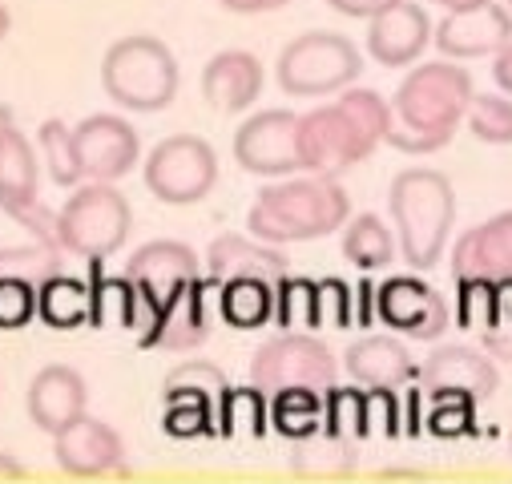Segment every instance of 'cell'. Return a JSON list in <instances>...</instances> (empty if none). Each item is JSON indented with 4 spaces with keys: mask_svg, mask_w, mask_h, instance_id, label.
Wrapping results in <instances>:
<instances>
[{
    "mask_svg": "<svg viewBox=\"0 0 512 484\" xmlns=\"http://www.w3.org/2000/svg\"><path fill=\"white\" fill-rule=\"evenodd\" d=\"M392 126V105L375 89L347 85L335 105H319L299 117V166L307 174L339 178L383 142Z\"/></svg>",
    "mask_w": 512,
    "mask_h": 484,
    "instance_id": "6da1fadb",
    "label": "cell"
},
{
    "mask_svg": "<svg viewBox=\"0 0 512 484\" xmlns=\"http://www.w3.org/2000/svg\"><path fill=\"white\" fill-rule=\"evenodd\" d=\"M472 101V77L468 69L452 61H428L412 69L392 101V126L383 142L404 154H436L452 142L456 126Z\"/></svg>",
    "mask_w": 512,
    "mask_h": 484,
    "instance_id": "7a4b0ae2",
    "label": "cell"
},
{
    "mask_svg": "<svg viewBox=\"0 0 512 484\" xmlns=\"http://www.w3.org/2000/svg\"><path fill=\"white\" fill-rule=\"evenodd\" d=\"M347 214H351V198L339 186V178L307 174L259 190L246 214V230L259 242H271V247H287V242L327 238L347 222Z\"/></svg>",
    "mask_w": 512,
    "mask_h": 484,
    "instance_id": "3957f363",
    "label": "cell"
},
{
    "mask_svg": "<svg viewBox=\"0 0 512 484\" xmlns=\"http://www.w3.org/2000/svg\"><path fill=\"white\" fill-rule=\"evenodd\" d=\"M388 210L400 234V251L412 271H432L448 247L456 222V190L440 170H404L392 178Z\"/></svg>",
    "mask_w": 512,
    "mask_h": 484,
    "instance_id": "277c9868",
    "label": "cell"
},
{
    "mask_svg": "<svg viewBox=\"0 0 512 484\" xmlns=\"http://www.w3.org/2000/svg\"><path fill=\"white\" fill-rule=\"evenodd\" d=\"M101 89L109 101H117L130 113H158L178 93V61L170 45L158 37L134 33L105 49L101 61Z\"/></svg>",
    "mask_w": 512,
    "mask_h": 484,
    "instance_id": "5b68a950",
    "label": "cell"
},
{
    "mask_svg": "<svg viewBox=\"0 0 512 484\" xmlns=\"http://www.w3.org/2000/svg\"><path fill=\"white\" fill-rule=\"evenodd\" d=\"M134 230V210L125 202L113 182H89L73 186V198L57 210V242L65 255L101 263L125 247V238Z\"/></svg>",
    "mask_w": 512,
    "mask_h": 484,
    "instance_id": "8992f818",
    "label": "cell"
},
{
    "mask_svg": "<svg viewBox=\"0 0 512 484\" xmlns=\"http://www.w3.org/2000/svg\"><path fill=\"white\" fill-rule=\"evenodd\" d=\"M359 73H363V57L339 33H303L279 53V65H275V77L291 97L339 93L355 85Z\"/></svg>",
    "mask_w": 512,
    "mask_h": 484,
    "instance_id": "52a82bcc",
    "label": "cell"
},
{
    "mask_svg": "<svg viewBox=\"0 0 512 484\" xmlns=\"http://www.w3.org/2000/svg\"><path fill=\"white\" fill-rule=\"evenodd\" d=\"M339 376V363L331 347L311 331H283L267 339L250 359V384L263 388L267 396L283 388H315L327 392Z\"/></svg>",
    "mask_w": 512,
    "mask_h": 484,
    "instance_id": "ba28073f",
    "label": "cell"
},
{
    "mask_svg": "<svg viewBox=\"0 0 512 484\" xmlns=\"http://www.w3.org/2000/svg\"><path fill=\"white\" fill-rule=\"evenodd\" d=\"M218 182V158L210 142L194 134H174L158 142L146 158V186L166 206H194Z\"/></svg>",
    "mask_w": 512,
    "mask_h": 484,
    "instance_id": "9c48e42d",
    "label": "cell"
},
{
    "mask_svg": "<svg viewBox=\"0 0 512 484\" xmlns=\"http://www.w3.org/2000/svg\"><path fill=\"white\" fill-rule=\"evenodd\" d=\"M0 210L9 218H17L37 242L45 247H57V214L41 202L37 194V154H33V142L13 126L5 146H0Z\"/></svg>",
    "mask_w": 512,
    "mask_h": 484,
    "instance_id": "30bf717a",
    "label": "cell"
},
{
    "mask_svg": "<svg viewBox=\"0 0 512 484\" xmlns=\"http://www.w3.org/2000/svg\"><path fill=\"white\" fill-rule=\"evenodd\" d=\"M234 162L259 178H287L299 174V113L291 109H263L246 117L234 134Z\"/></svg>",
    "mask_w": 512,
    "mask_h": 484,
    "instance_id": "8fae6325",
    "label": "cell"
},
{
    "mask_svg": "<svg viewBox=\"0 0 512 484\" xmlns=\"http://www.w3.org/2000/svg\"><path fill=\"white\" fill-rule=\"evenodd\" d=\"M73 146H77V162H81V178L89 182H117L138 166L142 154V138L125 117L117 113H93L73 130Z\"/></svg>",
    "mask_w": 512,
    "mask_h": 484,
    "instance_id": "7c38bea8",
    "label": "cell"
},
{
    "mask_svg": "<svg viewBox=\"0 0 512 484\" xmlns=\"http://www.w3.org/2000/svg\"><path fill=\"white\" fill-rule=\"evenodd\" d=\"M375 315L392 331H404L412 339H440L452 323V311L436 287H428L416 275H396L375 291Z\"/></svg>",
    "mask_w": 512,
    "mask_h": 484,
    "instance_id": "4fadbf2b",
    "label": "cell"
},
{
    "mask_svg": "<svg viewBox=\"0 0 512 484\" xmlns=\"http://www.w3.org/2000/svg\"><path fill=\"white\" fill-rule=\"evenodd\" d=\"M432 41L452 61L488 57L500 45L512 41V13L504 5H496V0H480V5H468V9H452L432 29Z\"/></svg>",
    "mask_w": 512,
    "mask_h": 484,
    "instance_id": "5bb4252c",
    "label": "cell"
},
{
    "mask_svg": "<svg viewBox=\"0 0 512 484\" xmlns=\"http://www.w3.org/2000/svg\"><path fill=\"white\" fill-rule=\"evenodd\" d=\"M428 45H432V21H428L424 5L396 0V5H388L383 13L367 17V53L383 69L416 65Z\"/></svg>",
    "mask_w": 512,
    "mask_h": 484,
    "instance_id": "9a60e30c",
    "label": "cell"
},
{
    "mask_svg": "<svg viewBox=\"0 0 512 484\" xmlns=\"http://www.w3.org/2000/svg\"><path fill=\"white\" fill-rule=\"evenodd\" d=\"M53 456L61 464V472L93 480V476H109V472H125V444L121 436L93 416H77L69 428H61L53 436Z\"/></svg>",
    "mask_w": 512,
    "mask_h": 484,
    "instance_id": "2e32d148",
    "label": "cell"
},
{
    "mask_svg": "<svg viewBox=\"0 0 512 484\" xmlns=\"http://www.w3.org/2000/svg\"><path fill=\"white\" fill-rule=\"evenodd\" d=\"M416 380L428 388V396H472L476 404L488 400L496 392V384H500L496 363L484 351L464 347V343L436 347Z\"/></svg>",
    "mask_w": 512,
    "mask_h": 484,
    "instance_id": "e0dca14e",
    "label": "cell"
},
{
    "mask_svg": "<svg viewBox=\"0 0 512 484\" xmlns=\"http://www.w3.org/2000/svg\"><path fill=\"white\" fill-rule=\"evenodd\" d=\"M218 283L194 275L190 283H182L166 303H162V319L154 331V347L166 351H194L210 339V307H214Z\"/></svg>",
    "mask_w": 512,
    "mask_h": 484,
    "instance_id": "ac0fdd59",
    "label": "cell"
},
{
    "mask_svg": "<svg viewBox=\"0 0 512 484\" xmlns=\"http://www.w3.org/2000/svg\"><path fill=\"white\" fill-rule=\"evenodd\" d=\"M452 275L456 279H512V210L464 230L452 247Z\"/></svg>",
    "mask_w": 512,
    "mask_h": 484,
    "instance_id": "d6986e66",
    "label": "cell"
},
{
    "mask_svg": "<svg viewBox=\"0 0 512 484\" xmlns=\"http://www.w3.org/2000/svg\"><path fill=\"white\" fill-rule=\"evenodd\" d=\"M85 404H89L85 380L81 372L65 368V363H49L29 384V420L49 436H57L77 416H85Z\"/></svg>",
    "mask_w": 512,
    "mask_h": 484,
    "instance_id": "ffe728a7",
    "label": "cell"
},
{
    "mask_svg": "<svg viewBox=\"0 0 512 484\" xmlns=\"http://www.w3.org/2000/svg\"><path fill=\"white\" fill-rule=\"evenodd\" d=\"M343 368L363 388H404L420 376V363L412 351L392 335H363L347 347Z\"/></svg>",
    "mask_w": 512,
    "mask_h": 484,
    "instance_id": "44dd1931",
    "label": "cell"
},
{
    "mask_svg": "<svg viewBox=\"0 0 512 484\" xmlns=\"http://www.w3.org/2000/svg\"><path fill=\"white\" fill-rule=\"evenodd\" d=\"M206 271L214 283L222 279H267L279 283L283 275H291V263L279 247L259 238H242V234H218L206 251Z\"/></svg>",
    "mask_w": 512,
    "mask_h": 484,
    "instance_id": "7402d4cb",
    "label": "cell"
},
{
    "mask_svg": "<svg viewBox=\"0 0 512 484\" xmlns=\"http://www.w3.org/2000/svg\"><path fill=\"white\" fill-rule=\"evenodd\" d=\"M263 93V65L246 49H226L202 69V97L218 113H242Z\"/></svg>",
    "mask_w": 512,
    "mask_h": 484,
    "instance_id": "603a6c76",
    "label": "cell"
},
{
    "mask_svg": "<svg viewBox=\"0 0 512 484\" xmlns=\"http://www.w3.org/2000/svg\"><path fill=\"white\" fill-rule=\"evenodd\" d=\"M130 283L154 291L162 303L198 275V255L186 247V242H174V238H158V242H146V247L134 251V259L125 263L121 271Z\"/></svg>",
    "mask_w": 512,
    "mask_h": 484,
    "instance_id": "cb8c5ba5",
    "label": "cell"
},
{
    "mask_svg": "<svg viewBox=\"0 0 512 484\" xmlns=\"http://www.w3.org/2000/svg\"><path fill=\"white\" fill-rule=\"evenodd\" d=\"M291 468L307 480H343L355 472V440L347 436H335L327 428L311 432V436H299L291 440Z\"/></svg>",
    "mask_w": 512,
    "mask_h": 484,
    "instance_id": "d4e9b609",
    "label": "cell"
},
{
    "mask_svg": "<svg viewBox=\"0 0 512 484\" xmlns=\"http://www.w3.org/2000/svg\"><path fill=\"white\" fill-rule=\"evenodd\" d=\"M214 303H218V315L238 331L267 327L275 319V283H267V279H222Z\"/></svg>",
    "mask_w": 512,
    "mask_h": 484,
    "instance_id": "484cf974",
    "label": "cell"
},
{
    "mask_svg": "<svg viewBox=\"0 0 512 484\" xmlns=\"http://www.w3.org/2000/svg\"><path fill=\"white\" fill-rule=\"evenodd\" d=\"M37 315L53 327V331H73L89 323V287L73 275H45L37 279Z\"/></svg>",
    "mask_w": 512,
    "mask_h": 484,
    "instance_id": "4316f807",
    "label": "cell"
},
{
    "mask_svg": "<svg viewBox=\"0 0 512 484\" xmlns=\"http://www.w3.org/2000/svg\"><path fill=\"white\" fill-rule=\"evenodd\" d=\"M214 424H218V436H230V440H259L271 424V404H267V392L263 388H226L222 400H218V412H214Z\"/></svg>",
    "mask_w": 512,
    "mask_h": 484,
    "instance_id": "83f0119b",
    "label": "cell"
},
{
    "mask_svg": "<svg viewBox=\"0 0 512 484\" xmlns=\"http://www.w3.org/2000/svg\"><path fill=\"white\" fill-rule=\"evenodd\" d=\"M343 259L359 271H383L396 259V238L388 230V222L375 214H359L351 222H343Z\"/></svg>",
    "mask_w": 512,
    "mask_h": 484,
    "instance_id": "f1b7e54d",
    "label": "cell"
},
{
    "mask_svg": "<svg viewBox=\"0 0 512 484\" xmlns=\"http://www.w3.org/2000/svg\"><path fill=\"white\" fill-rule=\"evenodd\" d=\"M271 400V428L287 440L311 436L323 428V392L315 388H283Z\"/></svg>",
    "mask_w": 512,
    "mask_h": 484,
    "instance_id": "f546056e",
    "label": "cell"
},
{
    "mask_svg": "<svg viewBox=\"0 0 512 484\" xmlns=\"http://www.w3.org/2000/svg\"><path fill=\"white\" fill-rule=\"evenodd\" d=\"M130 311H134V283L117 275H101L93 263V283H89V323L93 327H130Z\"/></svg>",
    "mask_w": 512,
    "mask_h": 484,
    "instance_id": "4dcf8cb0",
    "label": "cell"
},
{
    "mask_svg": "<svg viewBox=\"0 0 512 484\" xmlns=\"http://www.w3.org/2000/svg\"><path fill=\"white\" fill-rule=\"evenodd\" d=\"M37 142H41V158H45V166H49V178H53L61 190H73V186L81 182V162H77L73 130L65 126V121L49 117V121H41Z\"/></svg>",
    "mask_w": 512,
    "mask_h": 484,
    "instance_id": "1f68e13d",
    "label": "cell"
},
{
    "mask_svg": "<svg viewBox=\"0 0 512 484\" xmlns=\"http://www.w3.org/2000/svg\"><path fill=\"white\" fill-rule=\"evenodd\" d=\"M275 323L283 331H307L319 327V311H315V283L299 279V275H283L275 283Z\"/></svg>",
    "mask_w": 512,
    "mask_h": 484,
    "instance_id": "d6a6232c",
    "label": "cell"
},
{
    "mask_svg": "<svg viewBox=\"0 0 512 484\" xmlns=\"http://www.w3.org/2000/svg\"><path fill=\"white\" fill-rule=\"evenodd\" d=\"M468 130L484 142V146H512V101L496 97V93H472L468 101Z\"/></svg>",
    "mask_w": 512,
    "mask_h": 484,
    "instance_id": "836d02e7",
    "label": "cell"
},
{
    "mask_svg": "<svg viewBox=\"0 0 512 484\" xmlns=\"http://www.w3.org/2000/svg\"><path fill=\"white\" fill-rule=\"evenodd\" d=\"M214 404L202 400V396H166V416H162V428L178 440H190V436H218V424H214Z\"/></svg>",
    "mask_w": 512,
    "mask_h": 484,
    "instance_id": "e575fe53",
    "label": "cell"
},
{
    "mask_svg": "<svg viewBox=\"0 0 512 484\" xmlns=\"http://www.w3.org/2000/svg\"><path fill=\"white\" fill-rule=\"evenodd\" d=\"M226 376L214 368V363H202V359H190V363H178V368L166 376V396H202L218 408L222 392H226Z\"/></svg>",
    "mask_w": 512,
    "mask_h": 484,
    "instance_id": "d590c367",
    "label": "cell"
},
{
    "mask_svg": "<svg viewBox=\"0 0 512 484\" xmlns=\"http://www.w3.org/2000/svg\"><path fill=\"white\" fill-rule=\"evenodd\" d=\"M37 319V283L29 275H0V331H21Z\"/></svg>",
    "mask_w": 512,
    "mask_h": 484,
    "instance_id": "8d00e7d4",
    "label": "cell"
},
{
    "mask_svg": "<svg viewBox=\"0 0 512 484\" xmlns=\"http://www.w3.org/2000/svg\"><path fill=\"white\" fill-rule=\"evenodd\" d=\"M323 428L347 440H363V392L331 384L323 392Z\"/></svg>",
    "mask_w": 512,
    "mask_h": 484,
    "instance_id": "74e56055",
    "label": "cell"
},
{
    "mask_svg": "<svg viewBox=\"0 0 512 484\" xmlns=\"http://www.w3.org/2000/svg\"><path fill=\"white\" fill-rule=\"evenodd\" d=\"M428 432L440 436V440L472 436L476 432V400L472 396H432Z\"/></svg>",
    "mask_w": 512,
    "mask_h": 484,
    "instance_id": "f35d334b",
    "label": "cell"
},
{
    "mask_svg": "<svg viewBox=\"0 0 512 484\" xmlns=\"http://www.w3.org/2000/svg\"><path fill=\"white\" fill-rule=\"evenodd\" d=\"M404 412L396 388H367L363 392V440L367 436H400Z\"/></svg>",
    "mask_w": 512,
    "mask_h": 484,
    "instance_id": "ab89813d",
    "label": "cell"
},
{
    "mask_svg": "<svg viewBox=\"0 0 512 484\" xmlns=\"http://www.w3.org/2000/svg\"><path fill=\"white\" fill-rule=\"evenodd\" d=\"M460 295H456V323L468 331H484L492 323V295L496 283L488 279H456Z\"/></svg>",
    "mask_w": 512,
    "mask_h": 484,
    "instance_id": "60d3db41",
    "label": "cell"
},
{
    "mask_svg": "<svg viewBox=\"0 0 512 484\" xmlns=\"http://www.w3.org/2000/svg\"><path fill=\"white\" fill-rule=\"evenodd\" d=\"M57 263H61V251L57 247H45V242H37V238H33V247L0 251V275H33V283L45 279V275H53Z\"/></svg>",
    "mask_w": 512,
    "mask_h": 484,
    "instance_id": "b9f144b4",
    "label": "cell"
},
{
    "mask_svg": "<svg viewBox=\"0 0 512 484\" xmlns=\"http://www.w3.org/2000/svg\"><path fill=\"white\" fill-rule=\"evenodd\" d=\"M315 311H319V327H351L355 291L343 279H323L315 283Z\"/></svg>",
    "mask_w": 512,
    "mask_h": 484,
    "instance_id": "7bdbcfd3",
    "label": "cell"
},
{
    "mask_svg": "<svg viewBox=\"0 0 512 484\" xmlns=\"http://www.w3.org/2000/svg\"><path fill=\"white\" fill-rule=\"evenodd\" d=\"M327 5H331L335 13H343V17L367 21V17L383 13V9H388V5H396V0H327Z\"/></svg>",
    "mask_w": 512,
    "mask_h": 484,
    "instance_id": "ee69618b",
    "label": "cell"
},
{
    "mask_svg": "<svg viewBox=\"0 0 512 484\" xmlns=\"http://www.w3.org/2000/svg\"><path fill=\"white\" fill-rule=\"evenodd\" d=\"M222 9L230 13H242V17H254V13H275L283 5H291V0H218Z\"/></svg>",
    "mask_w": 512,
    "mask_h": 484,
    "instance_id": "f6af8a7d",
    "label": "cell"
},
{
    "mask_svg": "<svg viewBox=\"0 0 512 484\" xmlns=\"http://www.w3.org/2000/svg\"><path fill=\"white\" fill-rule=\"evenodd\" d=\"M492 77H496V85H500V89L512 97V41L496 49V61H492Z\"/></svg>",
    "mask_w": 512,
    "mask_h": 484,
    "instance_id": "bcb514c9",
    "label": "cell"
},
{
    "mask_svg": "<svg viewBox=\"0 0 512 484\" xmlns=\"http://www.w3.org/2000/svg\"><path fill=\"white\" fill-rule=\"evenodd\" d=\"M29 472H25V464L17 460V456H9V452H0V484H9V480H25Z\"/></svg>",
    "mask_w": 512,
    "mask_h": 484,
    "instance_id": "7dc6e473",
    "label": "cell"
},
{
    "mask_svg": "<svg viewBox=\"0 0 512 484\" xmlns=\"http://www.w3.org/2000/svg\"><path fill=\"white\" fill-rule=\"evenodd\" d=\"M484 347L500 359H512V335H484Z\"/></svg>",
    "mask_w": 512,
    "mask_h": 484,
    "instance_id": "c3c4849f",
    "label": "cell"
},
{
    "mask_svg": "<svg viewBox=\"0 0 512 484\" xmlns=\"http://www.w3.org/2000/svg\"><path fill=\"white\" fill-rule=\"evenodd\" d=\"M17 126V117H13V109L9 105H0V146H5V138H9V130Z\"/></svg>",
    "mask_w": 512,
    "mask_h": 484,
    "instance_id": "681fc988",
    "label": "cell"
},
{
    "mask_svg": "<svg viewBox=\"0 0 512 484\" xmlns=\"http://www.w3.org/2000/svg\"><path fill=\"white\" fill-rule=\"evenodd\" d=\"M379 480H420V472H404V468H383Z\"/></svg>",
    "mask_w": 512,
    "mask_h": 484,
    "instance_id": "f907efd6",
    "label": "cell"
},
{
    "mask_svg": "<svg viewBox=\"0 0 512 484\" xmlns=\"http://www.w3.org/2000/svg\"><path fill=\"white\" fill-rule=\"evenodd\" d=\"M428 5H444V9L452 13V9H468V5H480V0H428Z\"/></svg>",
    "mask_w": 512,
    "mask_h": 484,
    "instance_id": "816d5d0a",
    "label": "cell"
},
{
    "mask_svg": "<svg viewBox=\"0 0 512 484\" xmlns=\"http://www.w3.org/2000/svg\"><path fill=\"white\" fill-rule=\"evenodd\" d=\"M9 29H13V17H9V9H5V5H0V41L9 37Z\"/></svg>",
    "mask_w": 512,
    "mask_h": 484,
    "instance_id": "f5cc1de1",
    "label": "cell"
},
{
    "mask_svg": "<svg viewBox=\"0 0 512 484\" xmlns=\"http://www.w3.org/2000/svg\"><path fill=\"white\" fill-rule=\"evenodd\" d=\"M508 13H512V0H508Z\"/></svg>",
    "mask_w": 512,
    "mask_h": 484,
    "instance_id": "db71d44e",
    "label": "cell"
},
{
    "mask_svg": "<svg viewBox=\"0 0 512 484\" xmlns=\"http://www.w3.org/2000/svg\"><path fill=\"white\" fill-rule=\"evenodd\" d=\"M508 448H512V436H508Z\"/></svg>",
    "mask_w": 512,
    "mask_h": 484,
    "instance_id": "11a10c76",
    "label": "cell"
}]
</instances>
